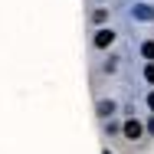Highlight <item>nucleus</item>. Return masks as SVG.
<instances>
[{
    "label": "nucleus",
    "instance_id": "39448f33",
    "mask_svg": "<svg viewBox=\"0 0 154 154\" xmlns=\"http://www.w3.org/2000/svg\"><path fill=\"white\" fill-rule=\"evenodd\" d=\"M141 53H144V59H151V62H154V43H151V39L141 46Z\"/></svg>",
    "mask_w": 154,
    "mask_h": 154
},
{
    "label": "nucleus",
    "instance_id": "f03ea898",
    "mask_svg": "<svg viewBox=\"0 0 154 154\" xmlns=\"http://www.w3.org/2000/svg\"><path fill=\"white\" fill-rule=\"evenodd\" d=\"M112 39H115V36H112V30H98V33H95V39H92V43H95V46H108Z\"/></svg>",
    "mask_w": 154,
    "mask_h": 154
},
{
    "label": "nucleus",
    "instance_id": "20e7f679",
    "mask_svg": "<svg viewBox=\"0 0 154 154\" xmlns=\"http://www.w3.org/2000/svg\"><path fill=\"white\" fill-rule=\"evenodd\" d=\"M108 20V10H92V23H105Z\"/></svg>",
    "mask_w": 154,
    "mask_h": 154
},
{
    "label": "nucleus",
    "instance_id": "6e6552de",
    "mask_svg": "<svg viewBox=\"0 0 154 154\" xmlns=\"http://www.w3.org/2000/svg\"><path fill=\"white\" fill-rule=\"evenodd\" d=\"M148 128H151V134H154V118H151V125H148Z\"/></svg>",
    "mask_w": 154,
    "mask_h": 154
},
{
    "label": "nucleus",
    "instance_id": "7ed1b4c3",
    "mask_svg": "<svg viewBox=\"0 0 154 154\" xmlns=\"http://www.w3.org/2000/svg\"><path fill=\"white\" fill-rule=\"evenodd\" d=\"M112 112H115V102H98V115L102 118H108Z\"/></svg>",
    "mask_w": 154,
    "mask_h": 154
},
{
    "label": "nucleus",
    "instance_id": "f257e3e1",
    "mask_svg": "<svg viewBox=\"0 0 154 154\" xmlns=\"http://www.w3.org/2000/svg\"><path fill=\"white\" fill-rule=\"evenodd\" d=\"M125 138H128V141H138V138H141V122H134V118L125 122Z\"/></svg>",
    "mask_w": 154,
    "mask_h": 154
},
{
    "label": "nucleus",
    "instance_id": "0eeeda50",
    "mask_svg": "<svg viewBox=\"0 0 154 154\" xmlns=\"http://www.w3.org/2000/svg\"><path fill=\"white\" fill-rule=\"evenodd\" d=\"M148 105H151V112H154V92H151V95H148Z\"/></svg>",
    "mask_w": 154,
    "mask_h": 154
},
{
    "label": "nucleus",
    "instance_id": "423d86ee",
    "mask_svg": "<svg viewBox=\"0 0 154 154\" xmlns=\"http://www.w3.org/2000/svg\"><path fill=\"white\" fill-rule=\"evenodd\" d=\"M144 75H148V82H154V62L148 66V69H144Z\"/></svg>",
    "mask_w": 154,
    "mask_h": 154
}]
</instances>
